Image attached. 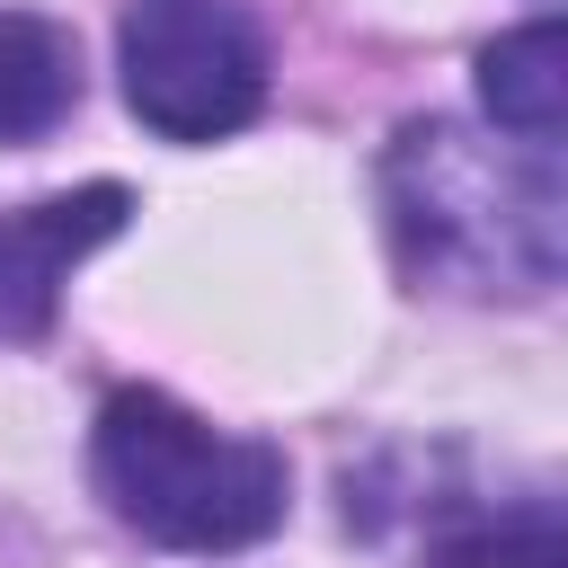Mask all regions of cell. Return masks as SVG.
Returning <instances> with one entry per match:
<instances>
[{
  "instance_id": "cell-1",
  "label": "cell",
  "mask_w": 568,
  "mask_h": 568,
  "mask_svg": "<svg viewBox=\"0 0 568 568\" xmlns=\"http://www.w3.org/2000/svg\"><path fill=\"white\" fill-rule=\"evenodd\" d=\"M390 248L417 293L453 302H541L568 266V186L559 151L488 142L453 115H417L382 151Z\"/></svg>"
},
{
  "instance_id": "cell-2",
  "label": "cell",
  "mask_w": 568,
  "mask_h": 568,
  "mask_svg": "<svg viewBox=\"0 0 568 568\" xmlns=\"http://www.w3.org/2000/svg\"><path fill=\"white\" fill-rule=\"evenodd\" d=\"M89 479L106 515L160 550H248L284 524L293 470L257 435H222L169 390H115L89 426Z\"/></svg>"
},
{
  "instance_id": "cell-3",
  "label": "cell",
  "mask_w": 568,
  "mask_h": 568,
  "mask_svg": "<svg viewBox=\"0 0 568 568\" xmlns=\"http://www.w3.org/2000/svg\"><path fill=\"white\" fill-rule=\"evenodd\" d=\"M115 71L160 142H222L266 106V36L240 0H124Z\"/></svg>"
},
{
  "instance_id": "cell-4",
  "label": "cell",
  "mask_w": 568,
  "mask_h": 568,
  "mask_svg": "<svg viewBox=\"0 0 568 568\" xmlns=\"http://www.w3.org/2000/svg\"><path fill=\"white\" fill-rule=\"evenodd\" d=\"M124 222H133V195H124L115 178L62 186V195H36V204H9V213H0V346L44 337L53 311H62L71 266H80L89 248H106Z\"/></svg>"
},
{
  "instance_id": "cell-5",
  "label": "cell",
  "mask_w": 568,
  "mask_h": 568,
  "mask_svg": "<svg viewBox=\"0 0 568 568\" xmlns=\"http://www.w3.org/2000/svg\"><path fill=\"white\" fill-rule=\"evenodd\" d=\"M479 106H488L497 133H515L532 151H559V133H568V27L532 18V27L497 36L479 53Z\"/></svg>"
},
{
  "instance_id": "cell-6",
  "label": "cell",
  "mask_w": 568,
  "mask_h": 568,
  "mask_svg": "<svg viewBox=\"0 0 568 568\" xmlns=\"http://www.w3.org/2000/svg\"><path fill=\"white\" fill-rule=\"evenodd\" d=\"M80 106V44L44 9H0V142H44Z\"/></svg>"
},
{
  "instance_id": "cell-7",
  "label": "cell",
  "mask_w": 568,
  "mask_h": 568,
  "mask_svg": "<svg viewBox=\"0 0 568 568\" xmlns=\"http://www.w3.org/2000/svg\"><path fill=\"white\" fill-rule=\"evenodd\" d=\"M435 568H568L559 497H515L497 515H470L435 541Z\"/></svg>"
}]
</instances>
